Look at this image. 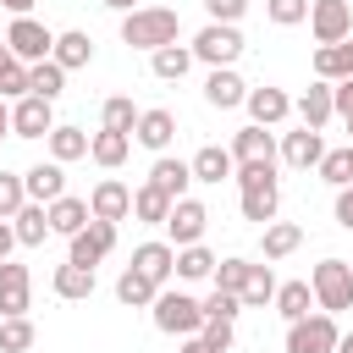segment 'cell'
I'll return each mask as SVG.
<instances>
[{
    "label": "cell",
    "instance_id": "d590c367",
    "mask_svg": "<svg viewBox=\"0 0 353 353\" xmlns=\"http://www.w3.org/2000/svg\"><path fill=\"white\" fill-rule=\"evenodd\" d=\"M171 204L176 199H165L154 182H143V188H132V215L138 221H149V226H165V215H171Z\"/></svg>",
    "mask_w": 353,
    "mask_h": 353
},
{
    "label": "cell",
    "instance_id": "e0dca14e",
    "mask_svg": "<svg viewBox=\"0 0 353 353\" xmlns=\"http://www.w3.org/2000/svg\"><path fill=\"white\" fill-rule=\"evenodd\" d=\"M243 105H248V116H254L259 127H281V121L292 116V99H287L281 88H270V83H265V88H248Z\"/></svg>",
    "mask_w": 353,
    "mask_h": 353
},
{
    "label": "cell",
    "instance_id": "681fc988",
    "mask_svg": "<svg viewBox=\"0 0 353 353\" xmlns=\"http://www.w3.org/2000/svg\"><path fill=\"white\" fill-rule=\"evenodd\" d=\"M331 110L347 121L353 116V77H342V83H331Z\"/></svg>",
    "mask_w": 353,
    "mask_h": 353
},
{
    "label": "cell",
    "instance_id": "f5cc1de1",
    "mask_svg": "<svg viewBox=\"0 0 353 353\" xmlns=\"http://www.w3.org/2000/svg\"><path fill=\"white\" fill-rule=\"evenodd\" d=\"M0 138H11V99H0Z\"/></svg>",
    "mask_w": 353,
    "mask_h": 353
},
{
    "label": "cell",
    "instance_id": "4fadbf2b",
    "mask_svg": "<svg viewBox=\"0 0 353 353\" xmlns=\"http://www.w3.org/2000/svg\"><path fill=\"white\" fill-rule=\"evenodd\" d=\"M171 138H176V116H171L165 105H154V110H138V127H132V143H143V149H154V154H165V149H171Z\"/></svg>",
    "mask_w": 353,
    "mask_h": 353
},
{
    "label": "cell",
    "instance_id": "7c38bea8",
    "mask_svg": "<svg viewBox=\"0 0 353 353\" xmlns=\"http://www.w3.org/2000/svg\"><path fill=\"white\" fill-rule=\"evenodd\" d=\"M28 303H33V276H28V265L0 259V320H6V314H28Z\"/></svg>",
    "mask_w": 353,
    "mask_h": 353
},
{
    "label": "cell",
    "instance_id": "ffe728a7",
    "mask_svg": "<svg viewBox=\"0 0 353 353\" xmlns=\"http://www.w3.org/2000/svg\"><path fill=\"white\" fill-rule=\"evenodd\" d=\"M298 243H303V226L298 221H265L259 226V254L276 265V259H287V254H298Z\"/></svg>",
    "mask_w": 353,
    "mask_h": 353
},
{
    "label": "cell",
    "instance_id": "30bf717a",
    "mask_svg": "<svg viewBox=\"0 0 353 353\" xmlns=\"http://www.w3.org/2000/svg\"><path fill=\"white\" fill-rule=\"evenodd\" d=\"M204 226H210V210H204L199 199H176L171 215H165V237H171V248L204 243Z\"/></svg>",
    "mask_w": 353,
    "mask_h": 353
},
{
    "label": "cell",
    "instance_id": "f546056e",
    "mask_svg": "<svg viewBox=\"0 0 353 353\" xmlns=\"http://www.w3.org/2000/svg\"><path fill=\"white\" fill-rule=\"evenodd\" d=\"M11 232H17V243H22V248H39V243L50 237V210L28 199V204L11 215Z\"/></svg>",
    "mask_w": 353,
    "mask_h": 353
},
{
    "label": "cell",
    "instance_id": "52a82bcc",
    "mask_svg": "<svg viewBox=\"0 0 353 353\" xmlns=\"http://www.w3.org/2000/svg\"><path fill=\"white\" fill-rule=\"evenodd\" d=\"M110 248H116V221H94L88 215V226L66 237V259L72 265H99Z\"/></svg>",
    "mask_w": 353,
    "mask_h": 353
},
{
    "label": "cell",
    "instance_id": "277c9868",
    "mask_svg": "<svg viewBox=\"0 0 353 353\" xmlns=\"http://www.w3.org/2000/svg\"><path fill=\"white\" fill-rule=\"evenodd\" d=\"M188 50H193V61H204V66H237L243 33H237V22H204Z\"/></svg>",
    "mask_w": 353,
    "mask_h": 353
},
{
    "label": "cell",
    "instance_id": "836d02e7",
    "mask_svg": "<svg viewBox=\"0 0 353 353\" xmlns=\"http://www.w3.org/2000/svg\"><path fill=\"white\" fill-rule=\"evenodd\" d=\"M270 303H276V314L292 325V320H303V314L314 309V292H309V281H276V298H270Z\"/></svg>",
    "mask_w": 353,
    "mask_h": 353
},
{
    "label": "cell",
    "instance_id": "f1b7e54d",
    "mask_svg": "<svg viewBox=\"0 0 353 353\" xmlns=\"http://www.w3.org/2000/svg\"><path fill=\"white\" fill-rule=\"evenodd\" d=\"M127 154H132V138H127V132H110V127H99V132L88 138V160H94V165H105V171H116Z\"/></svg>",
    "mask_w": 353,
    "mask_h": 353
},
{
    "label": "cell",
    "instance_id": "7dc6e473",
    "mask_svg": "<svg viewBox=\"0 0 353 353\" xmlns=\"http://www.w3.org/2000/svg\"><path fill=\"white\" fill-rule=\"evenodd\" d=\"M28 94V61H11L0 72V99H22Z\"/></svg>",
    "mask_w": 353,
    "mask_h": 353
},
{
    "label": "cell",
    "instance_id": "83f0119b",
    "mask_svg": "<svg viewBox=\"0 0 353 353\" xmlns=\"http://www.w3.org/2000/svg\"><path fill=\"white\" fill-rule=\"evenodd\" d=\"M149 66H154L160 83H182L193 72V50L188 44H160V50H149Z\"/></svg>",
    "mask_w": 353,
    "mask_h": 353
},
{
    "label": "cell",
    "instance_id": "db71d44e",
    "mask_svg": "<svg viewBox=\"0 0 353 353\" xmlns=\"http://www.w3.org/2000/svg\"><path fill=\"white\" fill-rule=\"evenodd\" d=\"M99 6H110V11H121V17H127V11H138V0H99Z\"/></svg>",
    "mask_w": 353,
    "mask_h": 353
},
{
    "label": "cell",
    "instance_id": "f35d334b",
    "mask_svg": "<svg viewBox=\"0 0 353 353\" xmlns=\"http://www.w3.org/2000/svg\"><path fill=\"white\" fill-rule=\"evenodd\" d=\"M215 270V254L204 248V243H188V248H176V281H204Z\"/></svg>",
    "mask_w": 353,
    "mask_h": 353
},
{
    "label": "cell",
    "instance_id": "680465c9",
    "mask_svg": "<svg viewBox=\"0 0 353 353\" xmlns=\"http://www.w3.org/2000/svg\"><path fill=\"white\" fill-rule=\"evenodd\" d=\"M11 61H17V55H11V50H6V44H0V72H6V66H11Z\"/></svg>",
    "mask_w": 353,
    "mask_h": 353
},
{
    "label": "cell",
    "instance_id": "603a6c76",
    "mask_svg": "<svg viewBox=\"0 0 353 353\" xmlns=\"http://www.w3.org/2000/svg\"><path fill=\"white\" fill-rule=\"evenodd\" d=\"M44 210H50V232H55V237H72V232H83V226H88V199H77V193L50 199Z\"/></svg>",
    "mask_w": 353,
    "mask_h": 353
},
{
    "label": "cell",
    "instance_id": "d4e9b609",
    "mask_svg": "<svg viewBox=\"0 0 353 353\" xmlns=\"http://www.w3.org/2000/svg\"><path fill=\"white\" fill-rule=\"evenodd\" d=\"M314 77H320V83L353 77V33H347L342 44H320V50H314Z\"/></svg>",
    "mask_w": 353,
    "mask_h": 353
},
{
    "label": "cell",
    "instance_id": "9c48e42d",
    "mask_svg": "<svg viewBox=\"0 0 353 353\" xmlns=\"http://www.w3.org/2000/svg\"><path fill=\"white\" fill-rule=\"evenodd\" d=\"M55 127V105L39 99V94H22L11 99V138H50Z\"/></svg>",
    "mask_w": 353,
    "mask_h": 353
},
{
    "label": "cell",
    "instance_id": "11a10c76",
    "mask_svg": "<svg viewBox=\"0 0 353 353\" xmlns=\"http://www.w3.org/2000/svg\"><path fill=\"white\" fill-rule=\"evenodd\" d=\"M0 6H6V11H17V17H28V11H33V0H0Z\"/></svg>",
    "mask_w": 353,
    "mask_h": 353
},
{
    "label": "cell",
    "instance_id": "4dcf8cb0",
    "mask_svg": "<svg viewBox=\"0 0 353 353\" xmlns=\"http://www.w3.org/2000/svg\"><path fill=\"white\" fill-rule=\"evenodd\" d=\"M28 94H39V99H50V105H55V99L66 94V66H55L50 55H44V61H33V66H28Z\"/></svg>",
    "mask_w": 353,
    "mask_h": 353
},
{
    "label": "cell",
    "instance_id": "8fae6325",
    "mask_svg": "<svg viewBox=\"0 0 353 353\" xmlns=\"http://www.w3.org/2000/svg\"><path fill=\"white\" fill-rule=\"evenodd\" d=\"M237 188H243V221H254V226L276 221V210H281V182H276V171H270V176H254V182H237Z\"/></svg>",
    "mask_w": 353,
    "mask_h": 353
},
{
    "label": "cell",
    "instance_id": "d6a6232c",
    "mask_svg": "<svg viewBox=\"0 0 353 353\" xmlns=\"http://www.w3.org/2000/svg\"><path fill=\"white\" fill-rule=\"evenodd\" d=\"M237 298H243V309H265V303L276 298V270H270V259H265V265L248 259V276H243V292H237Z\"/></svg>",
    "mask_w": 353,
    "mask_h": 353
},
{
    "label": "cell",
    "instance_id": "ba28073f",
    "mask_svg": "<svg viewBox=\"0 0 353 353\" xmlns=\"http://www.w3.org/2000/svg\"><path fill=\"white\" fill-rule=\"evenodd\" d=\"M50 44H55V33H50L39 17H17V22L6 28V50H11L17 61H28V66H33V61H44V55H50Z\"/></svg>",
    "mask_w": 353,
    "mask_h": 353
},
{
    "label": "cell",
    "instance_id": "f907efd6",
    "mask_svg": "<svg viewBox=\"0 0 353 353\" xmlns=\"http://www.w3.org/2000/svg\"><path fill=\"white\" fill-rule=\"evenodd\" d=\"M336 226H342V232H353V182H347V188H336Z\"/></svg>",
    "mask_w": 353,
    "mask_h": 353
},
{
    "label": "cell",
    "instance_id": "d6986e66",
    "mask_svg": "<svg viewBox=\"0 0 353 353\" xmlns=\"http://www.w3.org/2000/svg\"><path fill=\"white\" fill-rule=\"evenodd\" d=\"M243 94H248V83H243L232 66H210V77H204V99H210L215 110H237Z\"/></svg>",
    "mask_w": 353,
    "mask_h": 353
},
{
    "label": "cell",
    "instance_id": "9f6ffc18",
    "mask_svg": "<svg viewBox=\"0 0 353 353\" xmlns=\"http://www.w3.org/2000/svg\"><path fill=\"white\" fill-rule=\"evenodd\" d=\"M331 353H353V331H342V336H336V347H331Z\"/></svg>",
    "mask_w": 353,
    "mask_h": 353
},
{
    "label": "cell",
    "instance_id": "b9f144b4",
    "mask_svg": "<svg viewBox=\"0 0 353 353\" xmlns=\"http://www.w3.org/2000/svg\"><path fill=\"white\" fill-rule=\"evenodd\" d=\"M237 320H210L204 314V325H199V342L210 347V353H232V342H237V331H232Z\"/></svg>",
    "mask_w": 353,
    "mask_h": 353
},
{
    "label": "cell",
    "instance_id": "4316f807",
    "mask_svg": "<svg viewBox=\"0 0 353 353\" xmlns=\"http://www.w3.org/2000/svg\"><path fill=\"white\" fill-rule=\"evenodd\" d=\"M149 182H154L165 199H188V188H193V171H188V160H171V154H160V160L149 165Z\"/></svg>",
    "mask_w": 353,
    "mask_h": 353
},
{
    "label": "cell",
    "instance_id": "816d5d0a",
    "mask_svg": "<svg viewBox=\"0 0 353 353\" xmlns=\"http://www.w3.org/2000/svg\"><path fill=\"white\" fill-rule=\"evenodd\" d=\"M11 248H17V232H11V221H0V259H11Z\"/></svg>",
    "mask_w": 353,
    "mask_h": 353
},
{
    "label": "cell",
    "instance_id": "ac0fdd59",
    "mask_svg": "<svg viewBox=\"0 0 353 353\" xmlns=\"http://www.w3.org/2000/svg\"><path fill=\"white\" fill-rule=\"evenodd\" d=\"M132 270H143L154 287H165V281L176 276V248H171V243H138V248H132Z\"/></svg>",
    "mask_w": 353,
    "mask_h": 353
},
{
    "label": "cell",
    "instance_id": "3957f363",
    "mask_svg": "<svg viewBox=\"0 0 353 353\" xmlns=\"http://www.w3.org/2000/svg\"><path fill=\"white\" fill-rule=\"evenodd\" d=\"M309 292H314V309H325V314L353 309V265L347 259H320L314 276H309Z\"/></svg>",
    "mask_w": 353,
    "mask_h": 353
},
{
    "label": "cell",
    "instance_id": "6da1fadb",
    "mask_svg": "<svg viewBox=\"0 0 353 353\" xmlns=\"http://www.w3.org/2000/svg\"><path fill=\"white\" fill-rule=\"evenodd\" d=\"M176 11L171 6H138L121 17V44L132 50H160V44H176Z\"/></svg>",
    "mask_w": 353,
    "mask_h": 353
},
{
    "label": "cell",
    "instance_id": "ab89813d",
    "mask_svg": "<svg viewBox=\"0 0 353 353\" xmlns=\"http://www.w3.org/2000/svg\"><path fill=\"white\" fill-rule=\"evenodd\" d=\"M33 342H39V331H33L28 314H6L0 320V353H28Z\"/></svg>",
    "mask_w": 353,
    "mask_h": 353
},
{
    "label": "cell",
    "instance_id": "484cf974",
    "mask_svg": "<svg viewBox=\"0 0 353 353\" xmlns=\"http://www.w3.org/2000/svg\"><path fill=\"white\" fill-rule=\"evenodd\" d=\"M188 171H193V182H226V176L237 171V160H232V149H221V143H204V149L188 160Z\"/></svg>",
    "mask_w": 353,
    "mask_h": 353
},
{
    "label": "cell",
    "instance_id": "9a60e30c",
    "mask_svg": "<svg viewBox=\"0 0 353 353\" xmlns=\"http://www.w3.org/2000/svg\"><path fill=\"white\" fill-rule=\"evenodd\" d=\"M320 154H325V138H320L314 127L281 132V160H287L292 171H314V165H320Z\"/></svg>",
    "mask_w": 353,
    "mask_h": 353
},
{
    "label": "cell",
    "instance_id": "c3c4849f",
    "mask_svg": "<svg viewBox=\"0 0 353 353\" xmlns=\"http://www.w3.org/2000/svg\"><path fill=\"white\" fill-rule=\"evenodd\" d=\"M204 11H210V22H237L248 11V0H204Z\"/></svg>",
    "mask_w": 353,
    "mask_h": 353
},
{
    "label": "cell",
    "instance_id": "5b68a950",
    "mask_svg": "<svg viewBox=\"0 0 353 353\" xmlns=\"http://www.w3.org/2000/svg\"><path fill=\"white\" fill-rule=\"evenodd\" d=\"M336 314H325V309H309L303 320H292L287 325V353H331L336 347Z\"/></svg>",
    "mask_w": 353,
    "mask_h": 353
},
{
    "label": "cell",
    "instance_id": "7402d4cb",
    "mask_svg": "<svg viewBox=\"0 0 353 353\" xmlns=\"http://www.w3.org/2000/svg\"><path fill=\"white\" fill-rule=\"evenodd\" d=\"M292 110H298V121H303V127H314V132H320V127L336 116V110H331V83H320V77H314V83L292 99Z\"/></svg>",
    "mask_w": 353,
    "mask_h": 353
},
{
    "label": "cell",
    "instance_id": "ee69618b",
    "mask_svg": "<svg viewBox=\"0 0 353 353\" xmlns=\"http://www.w3.org/2000/svg\"><path fill=\"white\" fill-rule=\"evenodd\" d=\"M265 17H270L276 28H298V22L309 17V0H265Z\"/></svg>",
    "mask_w": 353,
    "mask_h": 353
},
{
    "label": "cell",
    "instance_id": "1f68e13d",
    "mask_svg": "<svg viewBox=\"0 0 353 353\" xmlns=\"http://www.w3.org/2000/svg\"><path fill=\"white\" fill-rule=\"evenodd\" d=\"M44 143H50V160H61V165H72V160L88 154V132L83 127H66V121H55Z\"/></svg>",
    "mask_w": 353,
    "mask_h": 353
},
{
    "label": "cell",
    "instance_id": "e575fe53",
    "mask_svg": "<svg viewBox=\"0 0 353 353\" xmlns=\"http://www.w3.org/2000/svg\"><path fill=\"white\" fill-rule=\"evenodd\" d=\"M232 160H276V138H270L259 121H248V127L232 138Z\"/></svg>",
    "mask_w": 353,
    "mask_h": 353
},
{
    "label": "cell",
    "instance_id": "44dd1931",
    "mask_svg": "<svg viewBox=\"0 0 353 353\" xmlns=\"http://www.w3.org/2000/svg\"><path fill=\"white\" fill-rule=\"evenodd\" d=\"M50 61H55V66H66V72H77V66H88V61H94V39H88L83 28H66V33H55Z\"/></svg>",
    "mask_w": 353,
    "mask_h": 353
},
{
    "label": "cell",
    "instance_id": "5bb4252c",
    "mask_svg": "<svg viewBox=\"0 0 353 353\" xmlns=\"http://www.w3.org/2000/svg\"><path fill=\"white\" fill-rule=\"evenodd\" d=\"M88 215H94V221H127V215H132V188L116 182V176H105V182L88 193Z\"/></svg>",
    "mask_w": 353,
    "mask_h": 353
},
{
    "label": "cell",
    "instance_id": "bcb514c9",
    "mask_svg": "<svg viewBox=\"0 0 353 353\" xmlns=\"http://www.w3.org/2000/svg\"><path fill=\"white\" fill-rule=\"evenodd\" d=\"M204 314H210V320H237V314H243V298H237V292H221V287H215V292L204 298Z\"/></svg>",
    "mask_w": 353,
    "mask_h": 353
},
{
    "label": "cell",
    "instance_id": "74e56055",
    "mask_svg": "<svg viewBox=\"0 0 353 353\" xmlns=\"http://www.w3.org/2000/svg\"><path fill=\"white\" fill-rule=\"evenodd\" d=\"M99 127H110V132H127V138H132V127H138V105H132L127 94H110V99L99 105Z\"/></svg>",
    "mask_w": 353,
    "mask_h": 353
},
{
    "label": "cell",
    "instance_id": "8d00e7d4",
    "mask_svg": "<svg viewBox=\"0 0 353 353\" xmlns=\"http://www.w3.org/2000/svg\"><path fill=\"white\" fill-rule=\"evenodd\" d=\"M154 292H160V287H154L143 270H132V265L116 276V298H121L127 309H149V303H154Z\"/></svg>",
    "mask_w": 353,
    "mask_h": 353
},
{
    "label": "cell",
    "instance_id": "60d3db41",
    "mask_svg": "<svg viewBox=\"0 0 353 353\" xmlns=\"http://www.w3.org/2000/svg\"><path fill=\"white\" fill-rule=\"evenodd\" d=\"M314 171H320V182H331V188H347V182H353V143H342V149H325Z\"/></svg>",
    "mask_w": 353,
    "mask_h": 353
},
{
    "label": "cell",
    "instance_id": "2e32d148",
    "mask_svg": "<svg viewBox=\"0 0 353 353\" xmlns=\"http://www.w3.org/2000/svg\"><path fill=\"white\" fill-rule=\"evenodd\" d=\"M22 188H28L33 204H50V199L66 193V165H61V160H39V165L22 171Z\"/></svg>",
    "mask_w": 353,
    "mask_h": 353
},
{
    "label": "cell",
    "instance_id": "7bdbcfd3",
    "mask_svg": "<svg viewBox=\"0 0 353 353\" xmlns=\"http://www.w3.org/2000/svg\"><path fill=\"white\" fill-rule=\"evenodd\" d=\"M22 204H28V188H22V176H17V171H0V221H11Z\"/></svg>",
    "mask_w": 353,
    "mask_h": 353
},
{
    "label": "cell",
    "instance_id": "f6af8a7d",
    "mask_svg": "<svg viewBox=\"0 0 353 353\" xmlns=\"http://www.w3.org/2000/svg\"><path fill=\"white\" fill-rule=\"evenodd\" d=\"M215 287L221 292H243V276H248V259H215Z\"/></svg>",
    "mask_w": 353,
    "mask_h": 353
},
{
    "label": "cell",
    "instance_id": "6f0895ef",
    "mask_svg": "<svg viewBox=\"0 0 353 353\" xmlns=\"http://www.w3.org/2000/svg\"><path fill=\"white\" fill-rule=\"evenodd\" d=\"M182 353H210V347H204L199 336H182Z\"/></svg>",
    "mask_w": 353,
    "mask_h": 353
},
{
    "label": "cell",
    "instance_id": "91938a15",
    "mask_svg": "<svg viewBox=\"0 0 353 353\" xmlns=\"http://www.w3.org/2000/svg\"><path fill=\"white\" fill-rule=\"evenodd\" d=\"M347 132H353V116H347ZM347 143H353V138H347Z\"/></svg>",
    "mask_w": 353,
    "mask_h": 353
},
{
    "label": "cell",
    "instance_id": "7a4b0ae2",
    "mask_svg": "<svg viewBox=\"0 0 353 353\" xmlns=\"http://www.w3.org/2000/svg\"><path fill=\"white\" fill-rule=\"evenodd\" d=\"M149 314H154V331H165V336H199V325H204V303L176 287H160Z\"/></svg>",
    "mask_w": 353,
    "mask_h": 353
},
{
    "label": "cell",
    "instance_id": "8992f818",
    "mask_svg": "<svg viewBox=\"0 0 353 353\" xmlns=\"http://www.w3.org/2000/svg\"><path fill=\"white\" fill-rule=\"evenodd\" d=\"M309 33H314V44H342L347 33H353V6L347 0H309Z\"/></svg>",
    "mask_w": 353,
    "mask_h": 353
},
{
    "label": "cell",
    "instance_id": "cb8c5ba5",
    "mask_svg": "<svg viewBox=\"0 0 353 353\" xmlns=\"http://www.w3.org/2000/svg\"><path fill=\"white\" fill-rule=\"evenodd\" d=\"M50 287H55V298H66V303H83V298H94V265H55V276H50Z\"/></svg>",
    "mask_w": 353,
    "mask_h": 353
}]
</instances>
